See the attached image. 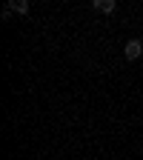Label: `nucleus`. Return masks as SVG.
I'll return each instance as SVG.
<instances>
[{
	"label": "nucleus",
	"instance_id": "obj_2",
	"mask_svg": "<svg viewBox=\"0 0 143 160\" xmlns=\"http://www.w3.org/2000/svg\"><path fill=\"white\" fill-rule=\"evenodd\" d=\"M97 12H106V14H112L115 9H117V3H115V0H94V3H92Z\"/></svg>",
	"mask_w": 143,
	"mask_h": 160
},
{
	"label": "nucleus",
	"instance_id": "obj_3",
	"mask_svg": "<svg viewBox=\"0 0 143 160\" xmlns=\"http://www.w3.org/2000/svg\"><path fill=\"white\" fill-rule=\"evenodd\" d=\"M6 9H9V12H17V14H26V12H29V3H26V0H12Z\"/></svg>",
	"mask_w": 143,
	"mask_h": 160
},
{
	"label": "nucleus",
	"instance_id": "obj_1",
	"mask_svg": "<svg viewBox=\"0 0 143 160\" xmlns=\"http://www.w3.org/2000/svg\"><path fill=\"white\" fill-rule=\"evenodd\" d=\"M140 52H143V43H140V40H129L126 49H123V54H126L129 60H137V57H140Z\"/></svg>",
	"mask_w": 143,
	"mask_h": 160
}]
</instances>
